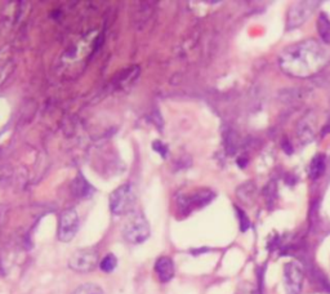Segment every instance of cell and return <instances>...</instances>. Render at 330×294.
<instances>
[{"label": "cell", "mask_w": 330, "mask_h": 294, "mask_svg": "<svg viewBox=\"0 0 330 294\" xmlns=\"http://www.w3.org/2000/svg\"><path fill=\"white\" fill-rule=\"evenodd\" d=\"M280 67L293 78H310L330 64V49L315 39H306L286 47L279 57Z\"/></svg>", "instance_id": "6da1fadb"}, {"label": "cell", "mask_w": 330, "mask_h": 294, "mask_svg": "<svg viewBox=\"0 0 330 294\" xmlns=\"http://www.w3.org/2000/svg\"><path fill=\"white\" fill-rule=\"evenodd\" d=\"M150 225L142 213H130L123 229V236L130 244H142L150 237Z\"/></svg>", "instance_id": "7a4b0ae2"}, {"label": "cell", "mask_w": 330, "mask_h": 294, "mask_svg": "<svg viewBox=\"0 0 330 294\" xmlns=\"http://www.w3.org/2000/svg\"><path fill=\"white\" fill-rule=\"evenodd\" d=\"M134 204H136V193L130 183L121 185L110 195V209L115 216L130 214Z\"/></svg>", "instance_id": "3957f363"}, {"label": "cell", "mask_w": 330, "mask_h": 294, "mask_svg": "<svg viewBox=\"0 0 330 294\" xmlns=\"http://www.w3.org/2000/svg\"><path fill=\"white\" fill-rule=\"evenodd\" d=\"M319 4H320L319 1H298L293 4L288 12V20H286L288 30L296 29L304 24L311 17V14Z\"/></svg>", "instance_id": "277c9868"}, {"label": "cell", "mask_w": 330, "mask_h": 294, "mask_svg": "<svg viewBox=\"0 0 330 294\" xmlns=\"http://www.w3.org/2000/svg\"><path fill=\"white\" fill-rule=\"evenodd\" d=\"M98 263V254L92 248L76 250L70 258V267L78 272H90Z\"/></svg>", "instance_id": "5b68a950"}, {"label": "cell", "mask_w": 330, "mask_h": 294, "mask_svg": "<svg viewBox=\"0 0 330 294\" xmlns=\"http://www.w3.org/2000/svg\"><path fill=\"white\" fill-rule=\"evenodd\" d=\"M214 197V194L209 190H200L198 193H192L191 195H182L178 200V208L180 212L184 214L191 213L192 210L203 208L208 203H210Z\"/></svg>", "instance_id": "8992f818"}, {"label": "cell", "mask_w": 330, "mask_h": 294, "mask_svg": "<svg viewBox=\"0 0 330 294\" xmlns=\"http://www.w3.org/2000/svg\"><path fill=\"white\" fill-rule=\"evenodd\" d=\"M303 279L304 272L300 262H289L284 266V283L288 294H300Z\"/></svg>", "instance_id": "52a82bcc"}, {"label": "cell", "mask_w": 330, "mask_h": 294, "mask_svg": "<svg viewBox=\"0 0 330 294\" xmlns=\"http://www.w3.org/2000/svg\"><path fill=\"white\" fill-rule=\"evenodd\" d=\"M79 230V216L74 209L62 212L58 223V239L63 243H68L75 237Z\"/></svg>", "instance_id": "ba28073f"}, {"label": "cell", "mask_w": 330, "mask_h": 294, "mask_svg": "<svg viewBox=\"0 0 330 294\" xmlns=\"http://www.w3.org/2000/svg\"><path fill=\"white\" fill-rule=\"evenodd\" d=\"M155 272L161 283H168L174 276V263L173 260L169 257H160L155 263Z\"/></svg>", "instance_id": "9c48e42d"}, {"label": "cell", "mask_w": 330, "mask_h": 294, "mask_svg": "<svg viewBox=\"0 0 330 294\" xmlns=\"http://www.w3.org/2000/svg\"><path fill=\"white\" fill-rule=\"evenodd\" d=\"M317 33L320 35L324 44H330V20L327 13H320L317 18Z\"/></svg>", "instance_id": "30bf717a"}, {"label": "cell", "mask_w": 330, "mask_h": 294, "mask_svg": "<svg viewBox=\"0 0 330 294\" xmlns=\"http://www.w3.org/2000/svg\"><path fill=\"white\" fill-rule=\"evenodd\" d=\"M74 190H75V195L79 197H88L94 191L93 187L83 177H78V179L74 182Z\"/></svg>", "instance_id": "8fae6325"}, {"label": "cell", "mask_w": 330, "mask_h": 294, "mask_svg": "<svg viewBox=\"0 0 330 294\" xmlns=\"http://www.w3.org/2000/svg\"><path fill=\"white\" fill-rule=\"evenodd\" d=\"M325 170V156L317 155L313 158L312 163H311L310 174L312 178H319Z\"/></svg>", "instance_id": "7c38bea8"}, {"label": "cell", "mask_w": 330, "mask_h": 294, "mask_svg": "<svg viewBox=\"0 0 330 294\" xmlns=\"http://www.w3.org/2000/svg\"><path fill=\"white\" fill-rule=\"evenodd\" d=\"M116 264H118V260L114 254H107L105 258H103L101 262H99V268L103 271V272H113L116 268Z\"/></svg>", "instance_id": "4fadbf2b"}, {"label": "cell", "mask_w": 330, "mask_h": 294, "mask_svg": "<svg viewBox=\"0 0 330 294\" xmlns=\"http://www.w3.org/2000/svg\"><path fill=\"white\" fill-rule=\"evenodd\" d=\"M72 294H103V291L98 285L88 283V284L80 285Z\"/></svg>", "instance_id": "5bb4252c"}, {"label": "cell", "mask_w": 330, "mask_h": 294, "mask_svg": "<svg viewBox=\"0 0 330 294\" xmlns=\"http://www.w3.org/2000/svg\"><path fill=\"white\" fill-rule=\"evenodd\" d=\"M238 212L239 217H240V229H241V231H246L249 229V226H250V222H249V220L246 218L244 212H241L240 209H238Z\"/></svg>", "instance_id": "9a60e30c"}]
</instances>
